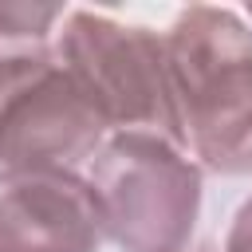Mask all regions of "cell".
I'll list each match as a JSON object with an SVG mask.
<instances>
[{
	"label": "cell",
	"mask_w": 252,
	"mask_h": 252,
	"mask_svg": "<svg viewBox=\"0 0 252 252\" xmlns=\"http://www.w3.org/2000/svg\"><path fill=\"white\" fill-rule=\"evenodd\" d=\"M165 79L181 150L197 165L252 173V32L232 8L193 4L165 32Z\"/></svg>",
	"instance_id": "obj_1"
},
{
	"label": "cell",
	"mask_w": 252,
	"mask_h": 252,
	"mask_svg": "<svg viewBox=\"0 0 252 252\" xmlns=\"http://www.w3.org/2000/svg\"><path fill=\"white\" fill-rule=\"evenodd\" d=\"M87 165L106 240L122 252H189L201 217V165L177 142L114 130Z\"/></svg>",
	"instance_id": "obj_2"
},
{
	"label": "cell",
	"mask_w": 252,
	"mask_h": 252,
	"mask_svg": "<svg viewBox=\"0 0 252 252\" xmlns=\"http://www.w3.org/2000/svg\"><path fill=\"white\" fill-rule=\"evenodd\" d=\"M51 51L106 114L110 134L142 130L181 146L165 79V35L142 24L110 20L102 12L67 8Z\"/></svg>",
	"instance_id": "obj_3"
},
{
	"label": "cell",
	"mask_w": 252,
	"mask_h": 252,
	"mask_svg": "<svg viewBox=\"0 0 252 252\" xmlns=\"http://www.w3.org/2000/svg\"><path fill=\"white\" fill-rule=\"evenodd\" d=\"M110 138L106 114L55 59H0V169H79Z\"/></svg>",
	"instance_id": "obj_4"
},
{
	"label": "cell",
	"mask_w": 252,
	"mask_h": 252,
	"mask_svg": "<svg viewBox=\"0 0 252 252\" xmlns=\"http://www.w3.org/2000/svg\"><path fill=\"white\" fill-rule=\"evenodd\" d=\"M102 224L87 177L0 169V252H98Z\"/></svg>",
	"instance_id": "obj_5"
},
{
	"label": "cell",
	"mask_w": 252,
	"mask_h": 252,
	"mask_svg": "<svg viewBox=\"0 0 252 252\" xmlns=\"http://www.w3.org/2000/svg\"><path fill=\"white\" fill-rule=\"evenodd\" d=\"M63 16V4H0V59L47 51Z\"/></svg>",
	"instance_id": "obj_6"
},
{
	"label": "cell",
	"mask_w": 252,
	"mask_h": 252,
	"mask_svg": "<svg viewBox=\"0 0 252 252\" xmlns=\"http://www.w3.org/2000/svg\"><path fill=\"white\" fill-rule=\"evenodd\" d=\"M224 252H252V197H244V205L236 209L224 236Z\"/></svg>",
	"instance_id": "obj_7"
},
{
	"label": "cell",
	"mask_w": 252,
	"mask_h": 252,
	"mask_svg": "<svg viewBox=\"0 0 252 252\" xmlns=\"http://www.w3.org/2000/svg\"><path fill=\"white\" fill-rule=\"evenodd\" d=\"M193 252H213V248H209V244H201V248H193Z\"/></svg>",
	"instance_id": "obj_8"
},
{
	"label": "cell",
	"mask_w": 252,
	"mask_h": 252,
	"mask_svg": "<svg viewBox=\"0 0 252 252\" xmlns=\"http://www.w3.org/2000/svg\"><path fill=\"white\" fill-rule=\"evenodd\" d=\"M248 16H252V8H248Z\"/></svg>",
	"instance_id": "obj_9"
}]
</instances>
